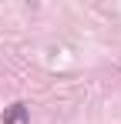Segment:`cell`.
Wrapping results in <instances>:
<instances>
[{"label":"cell","instance_id":"cell-1","mask_svg":"<svg viewBox=\"0 0 121 124\" xmlns=\"http://www.w3.org/2000/svg\"><path fill=\"white\" fill-rule=\"evenodd\" d=\"M3 124H30L27 104H10V107L3 111Z\"/></svg>","mask_w":121,"mask_h":124}]
</instances>
